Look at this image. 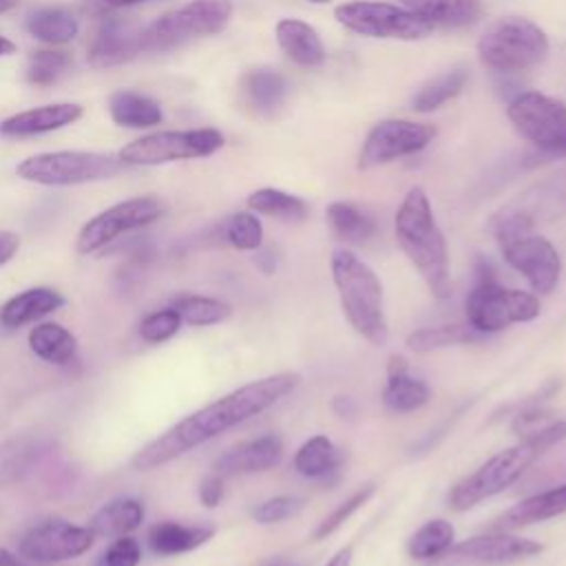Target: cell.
<instances>
[{
  "label": "cell",
  "mask_w": 566,
  "mask_h": 566,
  "mask_svg": "<svg viewBox=\"0 0 566 566\" xmlns=\"http://www.w3.org/2000/svg\"><path fill=\"white\" fill-rule=\"evenodd\" d=\"M298 382L301 376L296 371H279L232 389L230 394L188 413L155 440L144 444L130 460L133 469L153 471L186 455L223 431L263 413L296 389Z\"/></svg>",
  "instance_id": "1"
},
{
  "label": "cell",
  "mask_w": 566,
  "mask_h": 566,
  "mask_svg": "<svg viewBox=\"0 0 566 566\" xmlns=\"http://www.w3.org/2000/svg\"><path fill=\"white\" fill-rule=\"evenodd\" d=\"M394 232L429 292L436 298H447L451 294L449 248L422 188H411L405 195L394 219Z\"/></svg>",
  "instance_id": "2"
},
{
  "label": "cell",
  "mask_w": 566,
  "mask_h": 566,
  "mask_svg": "<svg viewBox=\"0 0 566 566\" xmlns=\"http://www.w3.org/2000/svg\"><path fill=\"white\" fill-rule=\"evenodd\" d=\"M562 440H566V420L555 418L546 427L533 431L531 436H524L517 444L497 451L473 473L462 478L449 491V506L453 511H467L478 502L502 493L513 482H517L539 455H544Z\"/></svg>",
  "instance_id": "3"
},
{
  "label": "cell",
  "mask_w": 566,
  "mask_h": 566,
  "mask_svg": "<svg viewBox=\"0 0 566 566\" xmlns=\"http://www.w3.org/2000/svg\"><path fill=\"white\" fill-rule=\"evenodd\" d=\"M491 230L504 261L528 281L533 292L551 294L557 287L562 256L546 237L533 232V217L526 210H500L491 219Z\"/></svg>",
  "instance_id": "4"
},
{
  "label": "cell",
  "mask_w": 566,
  "mask_h": 566,
  "mask_svg": "<svg viewBox=\"0 0 566 566\" xmlns=\"http://www.w3.org/2000/svg\"><path fill=\"white\" fill-rule=\"evenodd\" d=\"M329 268L347 323L371 345H385L389 327L378 274L349 250H334Z\"/></svg>",
  "instance_id": "5"
},
{
  "label": "cell",
  "mask_w": 566,
  "mask_h": 566,
  "mask_svg": "<svg viewBox=\"0 0 566 566\" xmlns=\"http://www.w3.org/2000/svg\"><path fill=\"white\" fill-rule=\"evenodd\" d=\"M542 305L533 292L504 287L493 265L486 259H478L475 285L467 294L464 314L467 323L480 334H495L513 323H531L539 316Z\"/></svg>",
  "instance_id": "6"
},
{
  "label": "cell",
  "mask_w": 566,
  "mask_h": 566,
  "mask_svg": "<svg viewBox=\"0 0 566 566\" xmlns=\"http://www.w3.org/2000/svg\"><path fill=\"white\" fill-rule=\"evenodd\" d=\"M548 53V38L528 18L495 20L478 40L480 62L497 73H515L539 64Z\"/></svg>",
  "instance_id": "7"
},
{
  "label": "cell",
  "mask_w": 566,
  "mask_h": 566,
  "mask_svg": "<svg viewBox=\"0 0 566 566\" xmlns=\"http://www.w3.org/2000/svg\"><path fill=\"white\" fill-rule=\"evenodd\" d=\"M230 0H192L177 7L139 33L142 51H168L190 40L214 35L230 22Z\"/></svg>",
  "instance_id": "8"
},
{
  "label": "cell",
  "mask_w": 566,
  "mask_h": 566,
  "mask_svg": "<svg viewBox=\"0 0 566 566\" xmlns=\"http://www.w3.org/2000/svg\"><path fill=\"white\" fill-rule=\"evenodd\" d=\"M119 168V157L86 150H55L27 157L18 164L15 172L24 181L42 186H77L108 179L117 175Z\"/></svg>",
  "instance_id": "9"
},
{
  "label": "cell",
  "mask_w": 566,
  "mask_h": 566,
  "mask_svg": "<svg viewBox=\"0 0 566 566\" xmlns=\"http://www.w3.org/2000/svg\"><path fill=\"white\" fill-rule=\"evenodd\" d=\"M515 130L553 157H566V106L537 91L517 93L506 108Z\"/></svg>",
  "instance_id": "10"
},
{
  "label": "cell",
  "mask_w": 566,
  "mask_h": 566,
  "mask_svg": "<svg viewBox=\"0 0 566 566\" xmlns=\"http://www.w3.org/2000/svg\"><path fill=\"white\" fill-rule=\"evenodd\" d=\"M223 135L217 128L161 130L144 135L119 150V161L130 166H157L177 159H197L217 153Z\"/></svg>",
  "instance_id": "11"
},
{
  "label": "cell",
  "mask_w": 566,
  "mask_h": 566,
  "mask_svg": "<svg viewBox=\"0 0 566 566\" xmlns=\"http://www.w3.org/2000/svg\"><path fill=\"white\" fill-rule=\"evenodd\" d=\"M336 20L367 38H389V40H420L431 33V27L405 7L374 0H354L338 4L334 11Z\"/></svg>",
  "instance_id": "12"
},
{
  "label": "cell",
  "mask_w": 566,
  "mask_h": 566,
  "mask_svg": "<svg viewBox=\"0 0 566 566\" xmlns=\"http://www.w3.org/2000/svg\"><path fill=\"white\" fill-rule=\"evenodd\" d=\"M161 214H164V203L155 197H135V199L119 201L106 208L104 212L95 214L82 226L75 239V248L80 254H93L104 245H108L111 241H115L117 237L130 230L150 226Z\"/></svg>",
  "instance_id": "13"
},
{
  "label": "cell",
  "mask_w": 566,
  "mask_h": 566,
  "mask_svg": "<svg viewBox=\"0 0 566 566\" xmlns=\"http://www.w3.org/2000/svg\"><path fill=\"white\" fill-rule=\"evenodd\" d=\"M95 533L88 526L71 524L60 517H51L35 524L18 546V555L31 564H60L75 559L91 551Z\"/></svg>",
  "instance_id": "14"
},
{
  "label": "cell",
  "mask_w": 566,
  "mask_h": 566,
  "mask_svg": "<svg viewBox=\"0 0 566 566\" xmlns=\"http://www.w3.org/2000/svg\"><path fill=\"white\" fill-rule=\"evenodd\" d=\"M542 551L544 546L535 539L495 531L453 544L442 557L433 559V566H506Z\"/></svg>",
  "instance_id": "15"
},
{
  "label": "cell",
  "mask_w": 566,
  "mask_h": 566,
  "mask_svg": "<svg viewBox=\"0 0 566 566\" xmlns=\"http://www.w3.org/2000/svg\"><path fill=\"white\" fill-rule=\"evenodd\" d=\"M436 137V128L424 122L411 119H385L378 122L358 153V168H376L398 157L413 155L427 148Z\"/></svg>",
  "instance_id": "16"
},
{
  "label": "cell",
  "mask_w": 566,
  "mask_h": 566,
  "mask_svg": "<svg viewBox=\"0 0 566 566\" xmlns=\"http://www.w3.org/2000/svg\"><path fill=\"white\" fill-rule=\"evenodd\" d=\"M283 458V440L276 433H265L223 451L214 462L219 475L261 473L276 467Z\"/></svg>",
  "instance_id": "17"
},
{
  "label": "cell",
  "mask_w": 566,
  "mask_h": 566,
  "mask_svg": "<svg viewBox=\"0 0 566 566\" xmlns=\"http://www.w3.org/2000/svg\"><path fill=\"white\" fill-rule=\"evenodd\" d=\"M139 33L142 31H135L133 24L124 20H104L88 42V62L97 69H104L133 60L137 53H142Z\"/></svg>",
  "instance_id": "18"
},
{
  "label": "cell",
  "mask_w": 566,
  "mask_h": 566,
  "mask_svg": "<svg viewBox=\"0 0 566 566\" xmlns=\"http://www.w3.org/2000/svg\"><path fill=\"white\" fill-rule=\"evenodd\" d=\"M82 117V106L71 102H57L46 104L38 108H29L22 113H15L7 117L0 124V133L7 137H29L40 133H51L57 128H64Z\"/></svg>",
  "instance_id": "19"
},
{
  "label": "cell",
  "mask_w": 566,
  "mask_h": 566,
  "mask_svg": "<svg viewBox=\"0 0 566 566\" xmlns=\"http://www.w3.org/2000/svg\"><path fill=\"white\" fill-rule=\"evenodd\" d=\"M429 387L424 380L413 378L402 356H389L387 382L382 389V402L394 413H411L429 402Z\"/></svg>",
  "instance_id": "20"
},
{
  "label": "cell",
  "mask_w": 566,
  "mask_h": 566,
  "mask_svg": "<svg viewBox=\"0 0 566 566\" xmlns=\"http://www.w3.org/2000/svg\"><path fill=\"white\" fill-rule=\"evenodd\" d=\"M64 305V296L53 287H29L13 294L0 307V323L9 329L35 323Z\"/></svg>",
  "instance_id": "21"
},
{
  "label": "cell",
  "mask_w": 566,
  "mask_h": 566,
  "mask_svg": "<svg viewBox=\"0 0 566 566\" xmlns=\"http://www.w3.org/2000/svg\"><path fill=\"white\" fill-rule=\"evenodd\" d=\"M562 513H566V482L555 489L535 493V495L517 502L504 515L497 517L493 528L495 531H513V528H522V526H528L535 522L557 517Z\"/></svg>",
  "instance_id": "22"
},
{
  "label": "cell",
  "mask_w": 566,
  "mask_h": 566,
  "mask_svg": "<svg viewBox=\"0 0 566 566\" xmlns=\"http://www.w3.org/2000/svg\"><path fill=\"white\" fill-rule=\"evenodd\" d=\"M214 535L212 526L203 524H181L175 520H164L150 526L148 546L155 555L172 557L181 553H190L206 544Z\"/></svg>",
  "instance_id": "23"
},
{
  "label": "cell",
  "mask_w": 566,
  "mask_h": 566,
  "mask_svg": "<svg viewBox=\"0 0 566 566\" xmlns=\"http://www.w3.org/2000/svg\"><path fill=\"white\" fill-rule=\"evenodd\" d=\"M407 11L418 15L431 29H460L469 27L480 18L478 0H400Z\"/></svg>",
  "instance_id": "24"
},
{
  "label": "cell",
  "mask_w": 566,
  "mask_h": 566,
  "mask_svg": "<svg viewBox=\"0 0 566 566\" xmlns=\"http://www.w3.org/2000/svg\"><path fill=\"white\" fill-rule=\"evenodd\" d=\"M276 40L283 53L298 66H318L325 62V46L314 27L303 20L285 18L276 24Z\"/></svg>",
  "instance_id": "25"
},
{
  "label": "cell",
  "mask_w": 566,
  "mask_h": 566,
  "mask_svg": "<svg viewBox=\"0 0 566 566\" xmlns=\"http://www.w3.org/2000/svg\"><path fill=\"white\" fill-rule=\"evenodd\" d=\"M144 504L135 497H115L102 504L88 520L95 537H119L137 531L144 522Z\"/></svg>",
  "instance_id": "26"
},
{
  "label": "cell",
  "mask_w": 566,
  "mask_h": 566,
  "mask_svg": "<svg viewBox=\"0 0 566 566\" xmlns=\"http://www.w3.org/2000/svg\"><path fill=\"white\" fill-rule=\"evenodd\" d=\"M29 349L51 365H69L77 354L75 336L60 323H38L29 332Z\"/></svg>",
  "instance_id": "27"
},
{
  "label": "cell",
  "mask_w": 566,
  "mask_h": 566,
  "mask_svg": "<svg viewBox=\"0 0 566 566\" xmlns=\"http://www.w3.org/2000/svg\"><path fill=\"white\" fill-rule=\"evenodd\" d=\"M241 91L248 106H252L259 115H270L285 102L287 82L272 69H254L243 75Z\"/></svg>",
  "instance_id": "28"
},
{
  "label": "cell",
  "mask_w": 566,
  "mask_h": 566,
  "mask_svg": "<svg viewBox=\"0 0 566 566\" xmlns=\"http://www.w3.org/2000/svg\"><path fill=\"white\" fill-rule=\"evenodd\" d=\"M108 111L115 124L128 128H150L164 119L161 106L135 91H115L108 99Z\"/></svg>",
  "instance_id": "29"
},
{
  "label": "cell",
  "mask_w": 566,
  "mask_h": 566,
  "mask_svg": "<svg viewBox=\"0 0 566 566\" xmlns=\"http://www.w3.org/2000/svg\"><path fill=\"white\" fill-rule=\"evenodd\" d=\"M42 442L35 436H13L0 442V489L20 482L38 462Z\"/></svg>",
  "instance_id": "30"
},
{
  "label": "cell",
  "mask_w": 566,
  "mask_h": 566,
  "mask_svg": "<svg viewBox=\"0 0 566 566\" xmlns=\"http://www.w3.org/2000/svg\"><path fill=\"white\" fill-rule=\"evenodd\" d=\"M340 464L338 449L327 436H312L294 453V469L310 480L327 478Z\"/></svg>",
  "instance_id": "31"
},
{
  "label": "cell",
  "mask_w": 566,
  "mask_h": 566,
  "mask_svg": "<svg viewBox=\"0 0 566 566\" xmlns=\"http://www.w3.org/2000/svg\"><path fill=\"white\" fill-rule=\"evenodd\" d=\"M467 80H469V71L464 66H453V69L431 77L411 97V108L418 113H431V111L440 108L442 104L453 99L464 88Z\"/></svg>",
  "instance_id": "32"
},
{
  "label": "cell",
  "mask_w": 566,
  "mask_h": 566,
  "mask_svg": "<svg viewBox=\"0 0 566 566\" xmlns=\"http://www.w3.org/2000/svg\"><path fill=\"white\" fill-rule=\"evenodd\" d=\"M327 221L334 234L349 243H363L374 237L376 221L369 212L352 201H334L327 206Z\"/></svg>",
  "instance_id": "33"
},
{
  "label": "cell",
  "mask_w": 566,
  "mask_h": 566,
  "mask_svg": "<svg viewBox=\"0 0 566 566\" xmlns=\"http://www.w3.org/2000/svg\"><path fill=\"white\" fill-rule=\"evenodd\" d=\"M484 334L467 325H436V327H420L407 336V347L416 354H429L433 349H444L453 345H469L482 340Z\"/></svg>",
  "instance_id": "34"
},
{
  "label": "cell",
  "mask_w": 566,
  "mask_h": 566,
  "mask_svg": "<svg viewBox=\"0 0 566 566\" xmlns=\"http://www.w3.org/2000/svg\"><path fill=\"white\" fill-rule=\"evenodd\" d=\"M27 29L33 38H38L46 44H64L77 35L80 24L66 9L46 7V9H38L33 13H29Z\"/></svg>",
  "instance_id": "35"
},
{
  "label": "cell",
  "mask_w": 566,
  "mask_h": 566,
  "mask_svg": "<svg viewBox=\"0 0 566 566\" xmlns=\"http://www.w3.org/2000/svg\"><path fill=\"white\" fill-rule=\"evenodd\" d=\"M248 208L252 212H261L268 217H276L283 221H303L310 212L307 203L279 188H259L248 197Z\"/></svg>",
  "instance_id": "36"
},
{
  "label": "cell",
  "mask_w": 566,
  "mask_h": 566,
  "mask_svg": "<svg viewBox=\"0 0 566 566\" xmlns=\"http://www.w3.org/2000/svg\"><path fill=\"white\" fill-rule=\"evenodd\" d=\"M455 531L447 520H429L424 522L407 542V553L413 559L433 562L442 557L453 546Z\"/></svg>",
  "instance_id": "37"
},
{
  "label": "cell",
  "mask_w": 566,
  "mask_h": 566,
  "mask_svg": "<svg viewBox=\"0 0 566 566\" xmlns=\"http://www.w3.org/2000/svg\"><path fill=\"white\" fill-rule=\"evenodd\" d=\"M172 307L179 312L181 321L192 327H208L226 321L230 316V305L201 294H181L175 298Z\"/></svg>",
  "instance_id": "38"
},
{
  "label": "cell",
  "mask_w": 566,
  "mask_h": 566,
  "mask_svg": "<svg viewBox=\"0 0 566 566\" xmlns=\"http://www.w3.org/2000/svg\"><path fill=\"white\" fill-rule=\"evenodd\" d=\"M223 239L237 250H259L263 243V226L252 212H234L223 223Z\"/></svg>",
  "instance_id": "39"
},
{
  "label": "cell",
  "mask_w": 566,
  "mask_h": 566,
  "mask_svg": "<svg viewBox=\"0 0 566 566\" xmlns=\"http://www.w3.org/2000/svg\"><path fill=\"white\" fill-rule=\"evenodd\" d=\"M71 66L66 51H35L27 64V80L35 86H49L57 82Z\"/></svg>",
  "instance_id": "40"
},
{
  "label": "cell",
  "mask_w": 566,
  "mask_h": 566,
  "mask_svg": "<svg viewBox=\"0 0 566 566\" xmlns=\"http://www.w3.org/2000/svg\"><path fill=\"white\" fill-rule=\"evenodd\" d=\"M184 321L179 316V312L170 305V307H161L150 312L148 316L142 318L139 323V336L144 343L150 345H159L166 343L168 338H172L179 329H181Z\"/></svg>",
  "instance_id": "41"
},
{
  "label": "cell",
  "mask_w": 566,
  "mask_h": 566,
  "mask_svg": "<svg viewBox=\"0 0 566 566\" xmlns=\"http://www.w3.org/2000/svg\"><path fill=\"white\" fill-rule=\"evenodd\" d=\"M374 493H376V486H374V484H365L363 489H358L356 493H352L345 502H340V504L318 524V528L314 531V539H323V537L336 533Z\"/></svg>",
  "instance_id": "42"
},
{
  "label": "cell",
  "mask_w": 566,
  "mask_h": 566,
  "mask_svg": "<svg viewBox=\"0 0 566 566\" xmlns=\"http://www.w3.org/2000/svg\"><path fill=\"white\" fill-rule=\"evenodd\" d=\"M303 509V500L296 495H276L270 497L252 509V517L259 524H276L292 515H296Z\"/></svg>",
  "instance_id": "43"
},
{
  "label": "cell",
  "mask_w": 566,
  "mask_h": 566,
  "mask_svg": "<svg viewBox=\"0 0 566 566\" xmlns=\"http://www.w3.org/2000/svg\"><path fill=\"white\" fill-rule=\"evenodd\" d=\"M142 562V546L130 535L115 537L99 555L97 566H137Z\"/></svg>",
  "instance_id": "44"
},
{
  "label": "cell",
  "mask_w": 566,
  "mask_h": 566,
  "mask_svg": "<svg viewBox=\"0 0 566 566\" xmlns=\"http://www.w3.org/2000/svg\"><path fill=\"white\" fill-rule=\"evenodd\" d=\"M223 497V475L219 473H210L201 480L199 484V500L203 506L214 509Z\"/></svg>",
  "instance_id": "45"
},
{
  "label": "cell",
  "mask_w": 566,
  "mask_h": 566,
  "mask_svg": "<svg viewBox=\"0 0 566 566\" xmlns=\"http://www.w3.org/2000/svg\"><path fill=\"white\" fill-rule=\"evenodd\" d=\"M139 2H146V0H84V9L91 11V13H108V11H117V9H124V7H133V4H139Z\"/></svg>",
  "instance_id": "46"
},
{
  "label": "cell",
  "mask_w": 566,
  "mask_h": 566,
  "mask_svg": "<svg viewBox=\"0 0 566 566\" xmlns=\"http://www.w3.org/2000/svg\"><path fill=\"white\" fill-rule=\"evenodd\" d=\"M20 248V237L11 230H0V265L9 263Z\"/></svg>",
  "instance_id": "47"
},
{
  "label": "cell",
  "mask_w": 566,
  "mask_h": 566,
  "mask_svg": "<svg viewBox=\"0 0 566 566\" xmlns=\"http://www.w3.org/2000/svg\"><path fill=\"white\" fill-rule=\"evenodd\" d=\"M352 555H354L352 546H343V548L336 551V553L327 559V564H323V566H349V564H352Z\"/></svg>",
  "instance_id": "48"
},
{
  "label": "cell",
  "mask_w": 566,
  "mask_h": 566,
  "mask_svg": "<svg viewBox=\"0 0 566 566\" xmlns=\"http://www.w3.org/2000/svg\"><path fill=\"white\" fill-rule=\"evenodd\" d=\"M256 263L259 268L265 272V274H272L276 270V259L272 256V250H261L259 256H256Z\"/></svg>",
  "instance_id": "49"
},
{
  "label": "cell",
  "mask_w": 566,
  "mask_h": 566,
  "mask_svg": "<svg viewBox=\"0 0 566 566\" xmlns=\"http://www.w3.org/2000/svg\"><path fill=\"white\" fill-rule=\"evenodd\" d=\"M334 409L338 411V416H352L354 411H356V405H354V400L352 398H347V396H338L336 400H334Z\"/></svg>",
  "instance_id": "50"
},
{
  "label": "cell",
  "mask_w": 566,
  "mask_h": 566,
  "mask_svg": "<svg viewBox=\"0 0 566 566\" xmlns=\"http://www.w3.org/2000/svg\"><path fill=\"white\" fill-rule=\"evenodd\" d=\"M13 51H15V44H13L11 40H7V38L0 35V55H9V53H13Z\"/></svg>",
  "instance_id": "51"
},
{
  "label": "cell",
  "mask_w": 566,
  "mask_h": 566,
  "mask_svg": "<svg viewBox=\"0 0 566 566\" xmlns=\"http://www.w3.org/2000/svg\"><path fill=\"white\" fill-rule=\"evenodd\" d=\"M18 2H20V0H0V13H7V11H11V9H15Z\"/></svg>",
  "instance_id": "52"
},
{
  "label": "cell",
  "mask_w": 566,
  "mask_h": 566,
  "mask_svg": "<svg viewBox=\"0 0 566 566\" xmlns=\"http://www.w3.org/2000/svg\"><path fill=\"white\" fill-rule=\"evenodd\" d=\"M268 566H292V564H285V562H272V564H268Z\"/></svg>",
  "instance_id": "53"
},
{
  "label": "cell",
  "mask_w": 566,
  "mask_h": 566,
  "mask_svg": "<svg viewBox=\"0 0 566 566\" xmlns=\"http://www.w3.org/2000/svg\"><path fill=\"white\" fill-rule=\"evenodd\" d=\"M310 2H327V0H310Z\"/></svg>",
  "instance_id": "54"
}]
</instances>
